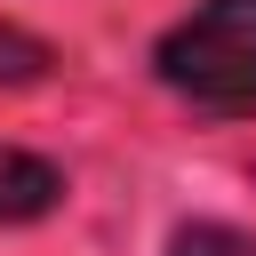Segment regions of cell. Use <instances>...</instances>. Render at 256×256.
<instances>
[{
  "mask_svg": "<svg viewBox=\"0 0 256 256\" xmlns=\"http://www.w3.org/2000/svg\"><path fill=\"white\" fill-rule=\"evenodd\" d=\"M64 192V176L40 160V152H8L0 144V224H24V216H48Z\"/></svg>",
  "mask_w": 256,
  "mask_h": 256,
  "instance_id": "cell-2",
  "label": "cell"
},
{
  "mask_svg": "<svg viewBox=\"0 0 256 256\" xmlns=\"http://www.w3.org/2000/svg\"><path fill=\"white\" fill-rule=\"evenodd\" d=\"M40 72H48V48H40L32 32L0 24V80H8V88H24V80H40Z\"/></svg>",
  "mask_w": 256,
  "mask_h": 256,
  "instance_id": "cell-3",
  "label": "cell"
},
{
  "mask_svg": "<svg viewBox=\"0 0 256 256\" xmlns=\"http://www.w3.org/2000/svg\"><path fill=\"white\" fill-rule=\"evenodd\" d=\"M160 80L200 112H256V0H200L160 40Z\"/></svg>",
  "mask_w": 256,
  "mask_h": 256,
  "instance_id": "cell-1",
  "label": "cell"
},
{
  "mask_svg": "<svg viewBox=\"0 0 256 256\" xmlns=\"http://www.w3.org/2000/svg\"><path fill=\"white\" fill-rule=\"evenodd\" d=\"M168 256H256V240H248V232H232V224H184Z\"/></svg>",
  "mask_w": 256,
  "mask_h": 256,
  "instance_id": "cell-4",
  "label": "cell"
}]
</instances>
